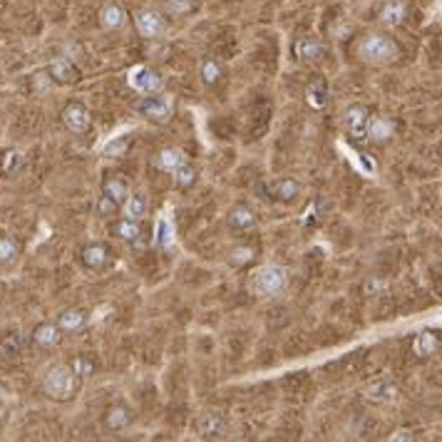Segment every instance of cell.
I'll use <instances>...</instances> for the list:
<instances>
[{"label":"cell","instance_id":"3957f363","mask_svg":"<svg viewBox=\"0 0 442 442\" xmlns=\"http://www.w3.org/2000/svg\"><path fill=\"white\" fill-rule=\"evenodd\" d=\"M77 385H80V377L75 375L70 366H62V363L47 368L45 377H42V390L53 400H70L75 396Z\"/></svg>","mask_w":442,"mask_h":442},{"label":"cell","instance_id":"8fae6325","mask_svg":"<svg viewBox=\"0 0 442 442\" xmlns=\"http://www.w3.org/2000/svg\"><path fill=\"white\" fill-rule=\"evenodd\" d=\"M396 137V122L390 117H373L368 119V132H366V139L373 142H388Z\"/></svg>","mask_w":442,"mask_h":442},{"label":"cell","instance_id":"4dcf8cb0","mask_svg":"<svg viewBox=\"0 0 442 442\" xmlns=\"http://www.w3.org/2000/svg\"><path fill=\"white\" fill-rule=\"evenodd\" d=\"M20 254V246L8 236H0V264H10Z\"/></svg>","mask_w":442,"mask_h":442},{"label":"cell","instance_id":"f1b7e54d","mask_svg":"<svg viewBox=\"0 0 442 442\" xmlns=\"http://www.w3.org/2000/svg\"><path fill=\"white\" fill-rule=\"evenodd\" d=\"M23 167V154L15 152V149H10V152L3 154V164H0V169H3V174H8V177H12L15 171Z\"/></svg>","mask_w":442,"mask_h":442},{"label":"cell","instance_id":"8d00e7d4","mask_svg":"<svg viewBox=\"0 0 442 442\" xmlns=\"http://www.w3.org/2000/svg\"><path fill=\"white\" fill-rule=\"evenodd\" d=\"M167 8H169L171 12H182L184 8H187V0H182V3H169Z\"/></svg>","mask_w":442,"mask_h":442},{"label":"cell","instance_id":"cb8c5ba5","mask_svg":"<svg viewBox=\"0 0 442 442\" xmlns=\"http://www.w3.org/2000/svg\"><path fill=\"white\" fill-rule=\"evenodd\" d=\"M402 18H405V6L402 3H388V6L380 10V23L385 25V28H398V25L402 23Z\"/></svg>","mask_w":442,"mask_h":442},{"label":"cell","instance_id":"277c9868","mask_svg":"<svg viewBox=\"0 0 442 442\" xmlns=\"http://www.w3.org/2000/svg\"><path fill=\"white\" fill-rule=\"evenodd\" d=\"M127 85H130L137 94H157L164 87V77L147 65H137L127 72Z\"/></svg>","mask_w":442,"mask_h":442},{"label":"cell","instance_id":"7a4b0ae2","mask_svg":"<svg viewBox=\"0 0 442 442\" xmlns=\"http://www.w3.org/2000/svg\"><path fill=\"white\" fill-rule=\"evenodd\" d=\"M251 291L261 298H276L286 291L289 286V271L278 264H266L261 269H256L254 276H251Z\"/></svg>","mask_w":442,"mask_h":442},{"label":"cell","instance_id":"ac0fdd59","mask_svg":"<svg viewBox=\"0 0 442 442\" xmlns=\"http://www.w3.org/2000/svg\"><path fill=\"white\" fill-rule=\"evenodd\" d=\"M102 194L110 196V199L117 201L119 207H122V201L130 196V184L119 177H110V179H105V184H102Z\"/></svg>","mask_w":442,"mask_h":442},{"label":"cell","instance_id":"9a60e30c","mask_svg":"<svg viewBox=\"0 0 442 442\" xmlns=\"http://www.w3.org/2000/svg\"><path fill=\"white\" fill-rule=\"evenodd\" d=\"M184 162H187V154L177 147H167L157 154V167H160L162 171H169V174L177 169V167H182Z\"/></svg>","mask_w":442,"mask_h":442},{"label":"cell","instance_id":"d590c367","mask_svg":"<svg viewBox=\"0 0 442 442\" xmlns=\"http://www.w3.org/2000/svg\"><path fill=\"white\" fill-rule=\"evenodd\" d=\"M390 440H413V432L410 430H398L390 435Z\"/></svg>","mask_w":442,"mask_h":442},{"label":"cell","instance_id":"d6a6232c","mask_svg":"<svg viewBox=\"0 0 442 442\" xmlns=\"http://www.w3.org/2000/svg\"><path fill=\"white\" fill-rule=\"evenodd\" d=\"M72 371H75V375L80 377V380H85V377H90L94 373V363L87 358V355H80V358H75V363H72Z\"/></svg>","mask_w":442,"mask_h":442},{"label":"cell","instance_id":"7c38bea8","mask_svg":"<svg viewBox=\"0 0 442 442\" xmlns=\"http://www.w3.org/2000/svg\"><path fill=\"white\" fill-rule=\"evenodd\" d=\"M80 259H83V264L87 266V269H92V271H102V269H107V264H110V251H107V246H102V244H90V246L83 248Z\"/></svg>","mask_w":442,"mask_h":442},{"label":"cell","instance_id":"484cf974","mask_svg":"<svg viewBox=\"0 0 442 442\" xmlns=\"http://www.w3.org/2000/svg\"><path fill=\"white\" fill-rule=\"evenodd\" d=\"M171 177H174V184H177L179 189H189L194 187L196 182V169L189 162H184L182 167H177V169L171 171Z\"/></svg>","mask_w":442,"mask_h":442},{"label":"cell","instance_id":"8992f818","mask_svg":"<svg viewBox=\"0 0 442 442\" xmlns=\"http://www.w3.org/2000/svg\"><path fill=\"white\" fill-rule=\"evenodd\" d=\"M368 110L363 105H350L346 112H343V124H346V130L353 139H366V132H368Z\"/></svg>","mask_w":442,"mask_h":442},{"label":"cell","instance_id":"e575fe53","mask_svg":"<svg viewBox=\"0 0 442 442\" xmlns=\"http://www.w3.org/2000/svg\"><path fill=\"white\" fill-rule=\"evenodd\" d=\"M157 241H160V246H169V244L174 241V231L169 229L167 221H160V239H157Z\"/></svg>","mask_w":442,"mask_h":442},{"label":"cell","instance_id":"ffe728a7","mask_svg":"<svg viewBox=\"0 0 442 442\" xmlns=\"http://www.w3.org/2000/svg\"><path fill=\"white\" fill-rule=\"evenodd\" d=\"M114 236H119L122 241H127V244H135V241H139V236H142V226H139V221L137 219H119L117 224H114Z\"/></svg>","mask_w":442,"mask_h":442},{"label":"cell","instance_id":"ba28073f","mask_svg":"<svg viewBox=\"0 0 442 442\" xmlns=\"http://www.w3.org/2000/svg\"><path fill=\"white\" fill-rule=\"evenodd\" d=\"M137 30H139L142 35L154 40V37H162L164 35V20H162L160 12L154 10H139L137 12Z\"/></svg>","mask_w":442,"mask_h":442},{"label":"cell","instance_id":"5bb4252c","mask_svg":"<svg viewBox=\"0 0 442 442\" xmlns=\"http://www.w3.org/2000/svg\"><path fill=\"white\" fill-rule=\"evenodd\" d=\"M437 350H440V338H437L435 333H430V330H425V333L415 336V341H413V353L418 355V358H430V355H435Z\"/></svg>","mask_w":442,"mask_h":442},{"label":"cell","instance_id":"d6986e66","mask_svg":"<svg viewBox=\"0 0 442 442\" xmlns=\"http://www.w3.org/2000/svg\"><path fill=\"white\" fill-rule=\"evenodd\" d=\"M229 226L236 231L251 229V226H256V214L248 207H234L229 212Z\"/></svg>","mask_w":442,"mask_h":442},{"label":"cell","instance_id":"7402d4cb","mask_svg":"<svg viewBox=\"0 0 442 442\" xmlns=\"http://www.w3.org/2000/svg\"><path fill=\"white\" fill-rule=\"evenodd\" d=\"M296 53L306 62H313V60L323 58V45L318 40H313V37H301V40L296 42Z\"/></svg>","mask_w":442,"mask_h":442},{"label":"cell","instance_id":"9c48e42d","mask_svg":"<svg viewBox=\"0 0 442 442\" xmlns=\"http://www.w3.org/2000/svg\"><path fill=\"white\" fill-rule=\"evenodd\" d=\"M366 398L371 402H377V405H388V402H396L398 388L390 380H375L366 388Z\"/></svg>","mask_w":442,"mask_h":442},{"label":"cell","instance_id":"f546056e","mask_svg":"<svg viewBox=\"0 0 442 442\" xmlns=\"http://www.w3.org/2000/svg\"><path fill=\"white\" fill-rule=\"evenodd\" d=\"M306 97H308V105L316 107V110H321V107L328 102V90H325L323 83H316L313 87H308Z\"/></svg>","mask_w":442,"mask_h":442},{"label":"cell","instance_id":"4316f807","mask_svg":"<svg viewBox=\"0 0 442 442\" xmlns=\"http://www.w3.org/2000/svg\"><path fill=\"white\" fill-rule=\"evenodd\" d=\"M130 423H132V410H127V407L122 405L112 407V410L107 413V425H110L112 430H124Z\"/></svg>","mask_w":442,"mask_h":442},{"label":"cell","instance_id":"e0dca14e","mask_svg":"<svg viewBox=\"0 0 442 442\" xmlns=\"http://www.w3.org/2000/svg\"><path fill=\"white\" fill-rule=\"evenodd\" d=\"M60 333H62V330L55 323H40L35 328V333H33V338H35V343L42 346V348H55L60 343V338H62Z\"/></svg>","mask_w":442,"mask_h":442},{"label":"cell","instance_id":"30bf717a","mask_svg":"<svg viewBox=\"0 0 442 442\" xmlns=\"http://www.w3.org/2000/svg\"><path fill=\"white\" fill-rule=\"evenodd\" d=\"M87 311H83V308H65L58 316V328L65 330V333H77L87 325Z\"/></svg>","mask_w":442,"mask_h":442},{"label":"cell","instance_id":"d4e9b609","mask_svg":"<svg viewBox=\"0 0 442 442\" xmlns=\"http://www.w3.org/2000/svg\"><path fill=\"white\" fill-rule=\"evenodd\" d=\"M224 427H226V423L219 413H209V415H204V420H201V432L207 437L224 435Z\"/></svg>","mask_w":442,"mask_h":442},{"label":"cell","instance_id":"6da1fadb","mask_svg":"<svg viewBox=\"0 0 442 442\" xmlns=\"http://www.w3.org/2000/svg\"><path fill=\"white\" fill-rule=\"evenodd\" d=\"M358 58L366 62V65H375V67H383V65H393L398 62L400 58V47L393 37L388 35H380V33H371L360 40L358 45Z\"/></svg>","mask_w":442,"mask_h":442},{"label":"cell","instance_id":"44dd1931","mask_svg":"<svg viewBox=\"0 0 442 442\" xmlns=\"http://www.w3.org/2000/svg\"><path fill=\"white\" fill-rule=\"evenodd\" d=\"M122 212H124V216H127V219H137V221H139V219L147 214V196H144V194H132V192H130V196L122 201Z\"/></svg>","mask_w":442,"mask_h":442},{"label":"cell","instance_id":"836d02e7","mask_svg":"<svg viewBox=\"0 0 442 442\" xmlns=\"http://www.w3.org/2000/svg\"><path fill=\"white\" fill-rule=\"evenodd\" d=\"M229 261L234 266H246L254 261V248H248V246H236L234 251L229 254Z\"/></svg>","mask_w":442,"mask_h":442},{"label":"cell","instance_id":"1f68e13d","mask_svg":"<svg viewBox=\"0 0 442 442\" xmlns=\"http://www.w3.org/2000/svg\"><path fill=\"white\" fill-rule=\"evenodd\" d=\"M117 209H119L117 201H112L110 196H105V194H102L100 199H97V204H94V212H97V216L100 219H112L114 214H117Z\"/></svg>","mask_w":442,"mask_h":442},{"label":"cell","instance_id":"5b68a950","mask_svg":"<svg viewBox=\"0 0 442 442\" xmlns=\"http://www.w3.org/2000/svg\"><path fill=\"white\" fill-rule=\"evenodd\" d=\"M171 110H174V105H171V100L167 97V94H144V100L137 105V112L142 114V117L152 119V122H167V119L171 117Z\"/></svg>","mask_w":442,"mask_h":442},{"label":"cell","instance_id":"52a82bcc","mask_svg":"<svg viewBox=\"0 0 442 442\" xmlns=\"http://www.w3.org/2000/svg\"><path fill=\"white\" fill-rule=\"evenodd\" d=\"M62 122L70 132L75 135H83V132L90 130V124H92V114L85 105L80 102H72V105L65 107V112H62Z\"/></svg>","mask_w":442,"mask_h":442},{"label":"cell","instance_id":"2e32d148","mask_svg":"<svg viewBox=\"0 0 442 442\" xmlns=\"http://www.w3.org/2000/svg\"><path fill=\"white\" fill-rule=\"evenodd\" d=\"M102 25H105L107 30H122L124 25H127V12H124L122 6H117V3H110V6H105V10H102Z\"/></svg>","mask_w":442,"mask_h":442},{"label":"cell","instance_id":"83f0119b","mask_svg":"<svg viewBox=\"0 0 442 442\" xmlns=\"http://www.w3.org/2000/svg\"><path fill=\"white\" fill-rule=\"evenodd\" d=\"M199 75L207 85H216L221 80V65H219L216 60H204L199 67Z\"/></svg>","mask_w":442,"mask_h":442},{"label":"cell","instance_id":"4fadbf2b","mask_svg":"<svg viewBox=\"0 0 442 442\" xmlns=\"http://www.w3.org/2000/svg\"><path fill=\"white\" fill-rule=\"evenodd\" d=\"M50 77L60 85H70L77 80V70L67 58H55L53 62H50Z\"/></svg>","mask_w":442,"mask_h":442},{"label":"cell","instance_id":"603a6c76","mask_svg":"<svg viewBox=\"0 0 442 442\" xmlns=\"http://www.w3.org/2000/svg\"><path fill=\"white\" fill-rule=\"evenodd\" d=\"M273 194H276L278 201H296L298 199V194H301V184L296 182V179H278L276 184H273Z\"/></svg>","mask_w":442,"mask_h":442}]
</instances>
